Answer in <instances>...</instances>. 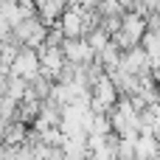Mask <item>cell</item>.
<instances>
[{
  "mask_svg": "<svg viewBox=\"0 0 160 160\" xmlns=\"http://www.w3.org/2000/svg\"><path fill=\"white\" fill-rule=\"evenodd\" d=\"M146 17L135 8H127L124 11V20H121V28L118 34L112 37V42L121 48V51H129V48H138L143 42V34H146Z\"/></svg>",
  "mask_w": 160,
  "mask_h": 160,
  "instance_id": "1",
  "label": "cell"
},
{
  "mask_svg": "<svg viewBox=\"0 0 160 160\" xmlns=\"http://www.w3.org/2000/svg\"><path fill=\"white\" fill-rule=\"evenodd\" d=\"M11 73H17V76H22V79H37L39 73H42V59H39V48H28V45H22L20 48V53H17V59H14V65H11Z\"/></svg>",
  "mask_w": 160,
  "mask_h": 160,
  "instance_id": "2",
  "label": "cell"
},
{
  "mask_svg": "<svg viewBox=\"0 0 160 160\" xmlns=\"http://www.w3.org/2000/svg\"><path fill=\"white\" fill-rule=\"evenodd\" d=\"M62 51H65L68 62H76V65H90L96 59V51L87 42V37H65Z\"/></svg>",
  "mask_w": 160,
  "mask_h": 160,
  "instance_id": "3",
  "label": "cell"
},
{
  "mask_svg": "<svg viewBox=\"0 0 160 160\" xmlns=\"http://www.w3.org/2000/svg\"><path fill=\"white\" fill-rule=\"evenodd\" d=\"M68 3H70V0H42V3H37V14H39L48 25H53V22L62 20Z\"/></svg>",
  "mask_w": 160,
  "mask_h": 160,
  "instance_id": "4",
  "label": "cell"
},
{
  "mask_svg": "<svg viewBox=\"0 0 160 160\" xmlns=\"http://www.w3.org/2000/svg\"><path fill=\"white\" fill-rule=\"evenodd\" d=\"M11 31H14V28H11V22H8V20L3 17V11H0V42L11 39Z\"/></svg>",
  "mask_w": 160,
  "mask_h": 160,
  "instance_id": "5",
  "label": "cell"
},
{
  "mask_svg": "<svg viewBox=\"0 0 160 160\" xmlns=\"http://www.w3.org/2000/svg\"><path fill=\"white\" fill-rule=\"evenodd\" d=\"M121 3H124V8H132V6H135L138 0H121Z\"/></svg>",
  "mask_w": 160,
  "mask_h": 160,
  "instance_id": "6",
  "label": "cell"
},
{
  "mask_svg": "<svg viewBox=\"0 0 160 160\" xmlns=\"http://www.w3.org/2000/svg\"><path fill=\"white\" fill-rule=\"evenodd\" d=\"M158 14H160V11H158Z\"/></svg>",
  "mask_w": 160,
  "mask_h": 160,
  "instance_id": "7",
  "label": "cell"
}]
</instances>
